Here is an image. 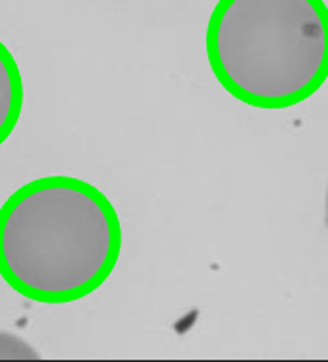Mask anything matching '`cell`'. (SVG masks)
I'll use <instances>...</instances> for the list:
<instances>
[{
    "label": "cell",
    "instance_id": "1",
    "mask_svg": "<svg viewBox=\"0 0 328 362\" xmlns=\"http://www.w3.org/2000/svg\"><path fill=\"white\" fill-rule=\"evenodd\" d=\"M122 252V223L81 178L44 177L0 207V277L39 304H70L104 285Z\"/></svg>",
    "mask_w": 328,
    "mask_h": 362
},
{
    "label": "cell",
    "instance_id": "2",
    "mask_svg": "<svg viewBox=\"0 0 328 362\" xmlns=\"http://www.w3.org/2000/svg\"><path fill=\"white\" fill-rule=\"evenodd\" d=\"M214 78L241 103L288 109L328 78L324 0H219L205 35Z\"/></svg>",
    "mask_w": 328,
    "mask_h": 362
},
{
    "label": "cell",
    "instance_id": "3",
    "mask_svg": "<svg viewBox=\"0 0 328 362\" xmlns=\"http://www.w3.org/2000/svg\"><path fill=\"white\" fill-rule=\"evenodd\" d=\"M23 109V80L14 54L0 41V146L14 132Z\"/></svg>",
    "mask_w": 328,
    "mask_h": 362
},
{
    "label": "cell",
    "instance_id": "4",
    "mask_svg": "<svg viewBox=\"0 0 328 362\" xmlns=\"http://www.w3.org/2000/svg\"><path fill=\"white\" fill-rule=\"evenodd\" d=\"M33 349H30L23 341L16 339L10 333H0V356H16V358H30V356H37L35 353H31Z\"/></svg>",
    "mask_w": 328,
    "mask_h": 362
},
{
    "label": "cell",
    "instance_id": "5",
    "mask_svg": "<svg viewBox=\"0 0 328 362\" xmlns=\"http://www.w3.org/2000/svg\"><path fill=\"white\" fill-rule=\"evenodd\" d=\"M327 227H328V206H327Z\"/></svg>",
    "mask_w": 328,
    "mask_h": 362
}]
</instances>
